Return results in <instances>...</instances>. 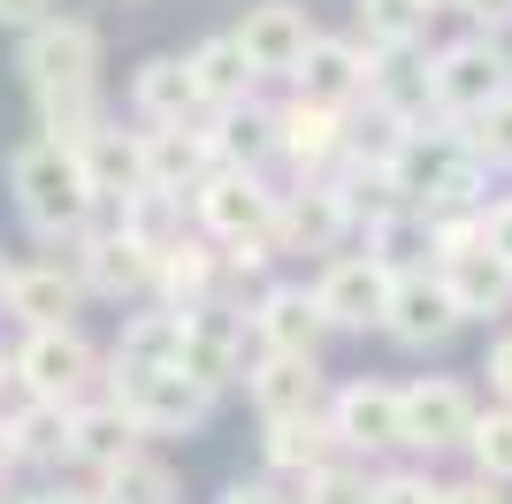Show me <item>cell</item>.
<instances>
[{
  "instance_id": "obj_1",
  "label": "cell",
  "mask_w": 512,
  "mask_h": 504,
  "mask_svg": "<svg viewBox=\"0 0 512 504\" xmlns=\"http://www.w3.org/2000/svg\"><path fill=\"white\" fill-rule=\"evenodd\" d=\"M8 191H16V214L23 230L46 237V245H77V237L92 230V214H100V191H92L85 161L69 146H54V138H31V146H16V161H8Z\"/></svg>"
},
{
  "instance_id": "obj_2",
  "label": "cell",
  "mask_w": 512,
  "mask_h": 504,
  "mask_svg": "<svg viewBox=\"0 0 512 504\" xmlns=\"http://www.w3.org/2000/svg\"><path fill=\"white\" fill-rule=\"evenodd\" d=\"M421 84H428V115L467 123L474 107H490L497 92H512V54H505L497 31H467V39H451V46L428 54Z\"/></svg>"
},
{
  "instance_id": "obj_3",
  "label": "cell",
  "mask_w": 512,
  "mask_h": 504,
  "mask_svg": "<svg viewBox=\"0 0 512 504\" xmlns=\"http://www.w3.org/2000/svg\"><path fill=\"white\" fill-rule=\"evenodd\" d=\"M107 390L138 420V436H192V428H207L214 398H222L199 375H184L176 359H161V367H107Z\"/></svg>"
},
{
  "instance_id": "obj_4",
  "label": "cell",
  "mask_w": 512,
  "mask_h": 504,
  "mask_svg": "<svg viewBox=\"0 0 512 504\" xmlns=\"http://www.w3.org/2000/svg\"><path fill=\"white\" fill-rule=\"evenodd\" d=\"M100 352L77 321H46V329H23L16 344V390L23 398H46V405H77L100 390Z\"/></svg>"
},
{
  "instance_id": "obj_5",
  "label": "cell",
  "mask_w": 512,
  "mask_h": 504,
  "mask_svg": "<svg viewBox=\"0 0 512 504\" xmlns=\"http://www.w3.org/2000/svg\"><path fill=\"white\" fill-rule=\"evenodd\" d=\"M459 329H467V314H459L451 283L436 275V260H398V268H390V306H383L390 344H398V352H436V344H451Z\"/></svg>"
},
{
  "instance_id": "obj_6",
  "label": "cell",
  "mask_w": 512,
  "mask_h": 504,
  "mask_svg": "<svg viewBox=\"0 0 512 504\" xmlns=\"http://www.w3.org/2000/svg\"><path fill=\"white\" fill-rule=\"evenodd\" d=\"M16 69L23 84H31V100H46V92H92L100 84V31H92L85 16H54L31 23L16 46Z\"/></svg>"
},
{
  "instance_id": "obj_7",
  "label": "cell",
  "mask_w": 512,
  "mask_h": 504,
  "mask_svg": "<svg viewBox=\"0 0 512 504\" xmlns=\"http://www.w3.org/2000/svg\"><path fill=\"white\" fill-rule=\"evenodd\" d=\"M474 390L459 375H421L398 390V451H421V459H436V451H467V428H474Z\"/></svg>"
},
{
  "instance_id": "obj_8",
  "label": "cell",
  "mask_w": 512,
  "mask_h": 504,
  "mask_svg": "<svg viewBox=\"0 0 512 504\" xmlns=\"http://www.w3.org/2000/svg\"><path fill=\"white\" fill-rule=\"evenodd\" d=\"M192 222L214 237V245H230V237H268V222H276V184H268L260 168L214 161L192 184Z\"/></svg>"
},
{
  "instance_id": "obj_9",
  "label": "cell",
  "mask_w": 512,
  "mask_h": 504,
  "mask_svg": "<svg viewBox=\"0 0 512 504\" xmlns=\"http://www.w3.org/2000/svg\"><path fill=\"white\" fill-rule=\"evenodd\" d=\"M245 306H230V298H199V306H184L176 314V367L184 375H199L207 390H230L237 375H245Z\"/></svg>"
},
{
  "instance_id": "obj_10",
  "label": "cell",
  "mask_w": 512,
  "mask_h": 504,
  "mask_svg": "<svg viewBox=\"0 0 512 504\" xmlns=\"http://www.w3.org/2000/svg\"><path fill=\"white\" fill-rule=\"evenodd\" d=\"M352 237V207H344L337 176L321 168V176H299L291 191H276V222H268V245L283 252H337Z\"/></svg>"
},
{
  "instance_id": "obj_11",
  "label": "cell",
  "mask_w": 512,
  "mask_h": 504,
  "mask_svg": "<svg viewBox=\"0 0 512 504\" xmlns=\"http://www.w3.org/2000/svg\"><path fill=\"white\" fill-rule=\"evenodd\" d=\"M314 306L329 329L360 336V329H383V306H390V260L375 245L367 252H337L329 268L314 275Z\"/></svg>"
},
{
  "instance_id": "obj_12",
  "label": "cell",
  "mask_w": 512,
  "mask_h": 504,
  "mask_svg": "<svg viewBox=\"0 0 512 504\" xmlns=\"http://www.w3.org/2000/svg\"><path fill=\"white\" fill-rule=\"evenodd\" d=\"M375 69H383V54L367 39H321L306 46V62L291 69V92H306V100L321 107H360L367 92H375Z\"/></svg>"
},
{
  "instance_id": "obj_13",
  "label": "cell",
  "mask_w": 512,
  "mask_h": 504,
  "mask_svg": "<svg viewBox=\"0 0 512 504\" xmlns=\"http://www.w3.org/2000/svg\"><path fill=\"white\" fill-rule=\"evenodd\" d=\"M344 146H352V107H321L306 92L276 107V161H291L299 176H321V168H337Z\"/></svg>"
},
{
  "instance_id": "obj_14",
  "label": "cell",
  "mask_w": 512,
  "mask_h": 504,
  "mask_svg": "<svg viewBox=\"0 0 512 504\" xmlns=\"http://www.w3.org/2000/svg\"><path fill=\"white\" fill-rule=\"evenodd\" d=\"M321 413H329V428H337V451H344V459L398 451V390H390V382H375V375L337 382Z\"/></svg>"
},
{
  "instance_id": "obj_15",
  "label": "cell",
  "mask_w": 512,
  "mask_h": 504,
  "mask_svg": "<svg viewBox=\"0 0 512 504\" xmlns=\"http://www.w3.org/2000/svg\"><path fill=\"white\" fill-rule=\"evenodd\" d=\"M245 398H253V413H260V420L321 413V405H329L321 352H260V359H245Z\"/></svg>"
},
{
  "instance_id": "obj_16",
  "label": "cell",
  "mask_w": 512,
  "mask_h": 504,
  "mask_svg": "<svg viewBox=\"0 0 512 504\" xmlns=\"http://www.w3.org/2000/svg\"><path fill=\"white\" fill-rule=\"evenodd\" d=\"M85 275H77V260H31V268H8V283H0V314H16L23 329H46V321H77L85 314Z\"/></svg>"
},
{
  "instance_id": "obj_17",
  "label": "cell",
  "mask_w": 512,
  "mask_h": 504,
  "mask_svg": "<svg viewBox=\"0 0 512 504\" xmlns=\"http://www.w3.org/2000/svg\"><path fill=\"white\" fill-rule=\"evenodd\" d=\"M77 275H85L92 298H146L153 291V252L138 245V237L115 222V230H85L77 237Z\"/></svg>"
},
{
  "instance_id": "obj_18",
  "label": "cell",
  "mask_w": 512,
  "mask_h": 504,
  "mask_svg": "<svg viewBox=\"0 0 512 504\" xmlns=\"http://www.w3.org/2000/svg\"><path fill=\"white\" fill-rule=\"evenodd\" d=\"M138 436V420L123 413V398L107 390V398H77L62 413V466H85V474H100V466H115Z\"/></svg>"
},
{
  "instance_id": "obj_19",
  "label": "cell",
  "mask_w": 512,
  "mask_h": 504,
  "mask_svg": "<svg viewBox=\"0 0 512 504\" xmlns=\"http://www.w3.org/2000/svg\"><path fill=\"white\" fill-rule=\"evenodd\" d=\"M245 329H253L260 352H321L329 321H321L306 283H260V298L245 306Z\"/></svg>"
},
{
  "instance_id": "obj_20",
  "label": "cell",
  "mask_w": 512,
  "mask_h": 504,
  "mask_svg": "<svg viewBox=\"0 0 512 504\" xmlns=\"http://www.w3.org/2000/svg\"><path fill=\"white\" fill-rule=\"evenodd\" d=\"M237 46H245V62H253L260 77H291V69L306 62V46H314V16H306L299 0H260V8H245V23H237Z\"/></svg>"
},
{
  "instance_id": "obj_21",
  "label": "cell",
  "mask_w": 512,
  "mask_h": 504,
  "mask_svg": "<svg viewBox=\"0 0 512 504\" xmlns=\"http://www.w3.org/2000/svg\"><path fill=\"white\" fill-rule=\"evenodd\" d=\"M436 275L451 283V298H459V314L467 321H490V314H512V260L497 245H459L436 260Z\"/></svg>"
},
{
  "instance_id": "obj_22",
  "label": "cell",
  "mask_w": 512,
  "mask_h": 504,
  "mask_svg": "<svg viewBox=\"0 0 512 504\" xmlns=\"http://www.w3.org/2000/svg\"><path fill=\"white\" fill-rule=\"evenodd\" d=\"M153 291H161V306H199V298H222V245H214L207 230H184L176 245L153 252Z\"/></svg>"
},
{
  "instance_id": "obj_23",
  "label": "cell",
  "mask_w": 512,
  "mask_h": 504,
  "mask_svg": "<svg viewBox=\"0 0 512 504\" xmlns=\"http://www.w3.org/2000/svg\"><path fill=\"white\" fill-rule=\"evenodd\" d=\"M214 168V146H207V115H184V123H146V184L161 191H184Z\"/></svg>"
},
{
  "instance_id": "obj_24",
  "label": "cell",
  "mask_w": 512,
  "mask_h": 504,
  "mask_svg": "<svg viewBox=\"0 0 512 504\" xmlns=\"http://www.w3.org/2000/svg\"><path fill=\"white\" fill-rule=\"evenodd\" d=\"M207 146L230 168H268L276 161V107H260V100L207 107Z\"/></svg>"
},
{
  "instance_id": "obj_25",
  "label": "cell",
  "mask_w": 512,
  "mask_h": 504,
  "mask_svg": "<svg viewBox=\"0 0 512 504\" xmlns=\"http://www.w3.org/2000/svg\"><path fill=\"white\" fill-rule=\"evenodd\" d=\"M130 115H138V123H184V115H207L199 92H192L184 54H146V62L130 69Z\"/></svg>"
},
{
  "instance_id": "obj_26",
  "label": "cell",
  "mask_w": 512,
  "mask_h": 504,
  "mask_svg": "<svg viewBox=\"0 0 512 504\" xmlns=\"http://www.w3.org/2000/svg\"><path fill=\"white\" fill-rule=\"evenodd\" d=\"M260 459H268V474H314L321 459H337V428H329V413H283V420H260Z\"/></svg>"
},
{
  "instance_id": "obj_27",
  "label": "cell",
  "mask_w": 512,
  "mask_h": 504,
  "mask_svg": "<svg viewBox=\"0 0 512 504\" xmlns=\"http://www.w3.org/2000/svg\"><path fill=\"white\" fill-rule=\"evenodd\" d=\"M77 161H85V176H92L100 199H123V191L146 184V130H123L115 115H107L85 146H77Z\"/></svg>"
},
{
  "instance_id": "obj_28",
  "label": "cell",
  "mask_w": 512,
  "mask_h": 504,
  "mask_svg": "<svg viewBox=\"0 0 512 504\" xmlns=\"http://www.w3.org/2000/svg\"><path fill=\"white\" fill-rule=\"evenodd\" d=\"M184 69H192V92L199 107H230V100H253L260 69L245 62V46H237V31H214V39H199L192 54H184Z\"/></svg>"
},
{
  "instance_id": "obj_29",
  "label": "cell",
  "mask_w": 512,
  "mask_h": 504,
  "mask_svg": "<svg viewBox=\"0 0 512 504\" xmlns=\"http://www.w3.org/2000/svg\"><path fill=\"white\" fill-rule=\"evenodd\" d=\"M92 482H100L107 504H176V466L161 459V451H146V443H130L123 459L100 466Z\"/></svg>"
},
{
  "instance_id": "obj_30",
  "label": "cell",
  "mask_w": 512,
  "mask_h": 504,
  "mask_svg": "<svg viewBox=\"0 0 512 504\" xmlns=\"http://www.w3.org/2000/svg\"><path fill=\"white\" fill-rule=\"evenodd\" d=\"M352 23H360V39L375 54H413V46H428L436 8L428 0H352Z\"/></svg>"
},
{
  "instance_id": "obj_31",
  "label": "cell",
  "mask_w": 512,
  "mask_h": 504,
  "mask_svg": "<svg viewBox=\"0 0 512 504\" xmlns=\"http://www.w3.org/2000/svg\"><path fill=\"white\" fill-rule=\"evenodd\" d=\"M115 222H123L146 252H161V245H176V237H184V191L138 184V191H123V199H115Z\"/></svg>"
},
{
  "instance_id": "obj_32",
  "label": "cell",
  "mask_w": 512,
  "mask_h": 504,
  "mask_svg": "<svg viewBox=\"0 0 512 504\" xmlns=\"http://www.w3.org/2000/svg\"><path fill=\"white\" fill-rule=\"evenodd\" d=\"M161 359H176V306L130 314L123 336H115V352H107V367H161Z\"/></svg>"
},
{
  "instance_id": "obj_33",
  "label": "cell",
  "mask_w": 512,
  "mask_h": 504,
  "mask_svg": "<svg viewBox=\"0 0 512 504\" xmlns=\"http://www.w3.org/2000/svg\"><path fill=\"white\" fill-rule=\"evenodd\" d=\"M100 123H107L100 84H92V92H46V100H39V130L54 138V146H69V153L85 146V138H92Z\"/></svg>"
},
{
  "instance_id": "obj_34",
  "label": "cell",
  "mask_w": 512,
  "mask_h": 504,
  "mask_svg": "<svg viewBox=\"0 0 512 504\" xmlns=\"http://www.w3.org/2000/svg\"><path fill=\"white\" fill-rule=\"evenodd\" d=\"M467 459H474V474H490V482L512 489V405L490 398V413H474V428H467Z\"/></svg>"
},
{
  "instance_id": "obj_35",
  "label": "cell",
  "mask_w": 512,
  "mask_h": 504,
  "mask_svg": "<svg viewBox=\"0 0 512 504\" xmlns=\"http://www.w3.org/2000/svg\"><path fill=\"white\" fill-rule=\"evenodd\" d=\"M62 413H69V405H46V398H23L16 413H8L23 466H39V459H54V466H62Z\"/></svg>"
},
{
  "instance_id": "obj_36",
  "label": "cell",
  "mask_w": 512,
  "mask_h": 504,
  "mask_svg": "<svg viewBox=\"0 0 512 504\" xmlns=\"http://www.w3.org/2000/svg\"><path fill=\"white\" fill-rule=\"evenodd\" d=\"M459 138H467V153L482 168H512V92H497L490 107H474L467 123H459Z\"/></svg>"
},
{
  "instance_id": "obj_37",
  "label": "cell",
  "mask_w": 512,
  "mask_h": 504,
  "mask_svg": "<svg viewBox=\"0 0 512 504\" xmlns=\"http://www.w3.org/2000/svg\"><path fill=\"white\" fill-rule=\"evenodd\" d=\"M299 504H367V466L360 459H321L314 474H299V489H291Z\"/></svg>"
},
{
  "instance_id": "obj_38",
  "label": "cell",
  "mask_w": 512,
  "mask_h": 504,
  "mask_svg": "<svg viewBox=\"0 0 512 504\" xmlns=\"http://www.w3.org/2000/svg\"><path fill=\"white\" fill-rule=\"evenodd\" d=\"M436 489L428 482V466H390V474H367V504H436Z\"/></svg>"
},
{
  "instance_id": "obj_39",
  "label": "cell",
  "mask_w": 512,
  "mask_h": 504,
  "mask_svg": "<svg viewBox=\"0 0 512 504\" xmlns=\"http://www.w3.org/2000/svg\"><path fill=\"white\" fill-rule=\"evenodd\" d=\"M436 504H512V497H505V482H490V474H467V482L436 489Z\"/></svg>"
},
{
  "instance_id": "obj_40",
  "label": "cell",
  "mask_w": 512,
  "mask_h": 504,
  "mask_svg": "<svg viewBox=\"0 0 512 504\" xmlns=\"http://www.w3.org/2000/svg\"><path fill=\"white\" fill-rule=\"evenodd\" d=\"M451 8H459L474 31H497V39L512 31V0H451Z\"/></svg>"
},
{
  "instance_id": "obj_41",
  "label": "cell",
  "mask_w": 512,
  "mask_h": 504,
  "mask_svg": "<svg viewBox=\"0 0 512 504\" xmlns=\"http://www.w3.org/2000/svg\"><path fill=\"white\" fill-rule=\"evenodd\" d=\"M482 375H490V398H497V405H512V336H497V344H490Z\"/></svg>"
},
{
  "instance_id": "obj_42",
  "label": "cell",
  "mask_w": 512,
  "mask_h": 504,
  "mask_svg": "<svg viewBox=\"0 0 512 504\" xmlns=\"http://www.w3.org/2000/svg\"><path fill=\"white\" fill-rule=\"evenodd\" d=\"M62 8V0H0V31H31V23H46Z\"/></svg>"
},
{
  "instance_id": "obj_43",
  "label": "cell",
  "mask_w": 512,
  "mask_h": 504,
  "mask_svg": "<svg viewBox=\"0 0 512 504\" xmlns=\"http://www.w3.org/2000/svg\"><path fill=\"white\" fill-rule=\"evenodd\" d=\"M482 245H497L512 260V199H490V207H482Z\"/></svg>"
},
{
  "instance_id": "obj_44",
  "label": "cell",
  "mask_w": 512,
  "mask_h": 504,
  "mask_svg": "<svg viewBox=\"0 0 512 504\" xmlns=\"http://www.w3.org/2000/svg\"><path fill=\"white\" fill-rule=\"evenodd\" d=\"M222 504H299V497L276 489V482H230V489H222Z\"/></svg>"
},
{
  "instance_id": "obj_45",
  "label": "cell",
  "mask_w": 512,
  "mask_h": 504,
  "mask_svg": "<svg viewBox=\"0 0 512 504\" xmlns=\"http://www.w3.org/2000/svg\"><path fill=\"white\" fill-rule=\"evenodd\" d=\"M31 504H107L100 482H54V489H31Z\"/></svg>"
},
{
  "instance_id": "obj_46",
  "label": "cell",
  "mask_w": 512,
  "mask_h": 504,
  "mask_svg": "<svg viewBox=\"0 0 512 504\" xmlns=\"http://www.w3.org/2000/svg\"><path fill=\"white\" fill-rule=\"evenodd\" d=\"M23 466V451H16V428H8V413H0V482Z\"/></svg>"
},
{
  "instance_id": "obj_47",
  "label": "cell",
  "mask_w": 512,
  "mask_h": 504,
  "mask_svg": "<svg viewBox=\"0 0 512 504\" xmlns=\"http://www.w3.org/2000/svg\"><path fill=\"white\" fill-rule=\"evenodd\" d=\"M8 390H16V352L0 344V398H8Z\"/></svg>"
},
{
  "instance_id": "obj_48",
  "label": "cell",
  "mask_w": 512,
  "mask_h": 504,
  "mask_svg": "<svg viewBox=\"0 0 512 504\" xmlns=\"http://www.w3.org/2000/svg\"><path fill=\"white\" fill-rule=\"evenodd\" d=\"M0 504H31V489H16V482H0Z\"/></svg>"
},
{
  "instance_id": "obj_49",
  "label": "cell",
  "mask_w": 512,
  "mask_h": 504,
  "mask_svg": "<svg viewBox=\"0 0 512 504\" xmlns=\"http://www.w3.org/2000/svg\"><path fill=\"white\" fill-rule=\"evenodd\" d=\"M428 8H436V16H444V8H451V0H428Z\"/></svg>"
},
{
  "instance_id": "obj_50",
  "label": "cell",
  "mask_w": 512,
  "mask_h": 504,
  "mask_svg": "<svg viewBox=\"0 0 512 504\" xmlns=\"http://www.w3.org/2000/svg\"><path fill=\"white\" fill-rule=\"evenodd\" d=\"M0 283H8V260H0Z\"/></svg>"
}]
</instances>
